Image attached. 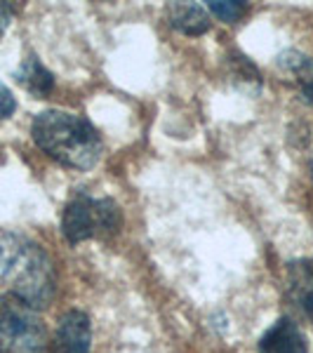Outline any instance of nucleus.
I'll return each mask as SVG.
<instances>
[{"label":"nucleus","mask_w":313,"mask_h":353,"mask_svg":"<svg viewBox=\"0 0 313 353\" xmlns=\"http://www.w3.org/2000/svg\"><path fill=\"white\" fill-rule=\"evenodd\" d=\"M17 111V99L14 94L10 92V88H5L0 83V118H10Z\"/></svg>","instance_id":"obj_12"},{"label":"nucleus","mask_w":313,"mask_h":353,"mask_svg":"<svg viewBox=\"0 0 313 353\" xmlns=\"http://www.w3.org/2000/svg\"><path fill=\"white\" fill-rule=\"evenodd\" d=\"M12 14H14L12 5H8V3H0V38L5 36V31H8L10 21H12Z\"/></svg>","instance_id":"obj_13"},{"label":"nucleus","mask_w":313,"mask_h":353,"mask_svg":"<svg viewBox=\"0 0 313 353\" xmlns=\"http://www.w3.org/2000/svg\"><path fill=\"white\" fill-rule=\"evenodd\" d=\"M48 332L36 309L0 294V353H45Z\"/></svg>","instance_id":"obj_4"},{"label":"nucleus","mask_w":313,"mask_h":353,"mask_svg":"<svg viewBox=\"0 0 313 353\" xmlns=\"http://www.w3.org/2000/svg\"><path fill=\"white\" fill-rule=\"evenodd\" d=\"M33 141L38 149L61 163L64 168L90 170L99 163L104 141L97 128L78 113L50 109L36 116L31 125Z\"/></svg>","instance_id":"obj_2"},{"label":"nucleus","mask_w":313,"mask_h":353,"mask_svg":"<svg viewBox=\"0 0 313 353\" xmlns=\"http://www.w3.org/2000/svg\"><path fill=\"white\" fill-rule=\"evenodd\" d=\"M208 8L210 12L219 17L221 21H226V24H233L248 12V3H238V0H210Z\"/></svg>","instance_id":"obj_11"},{"label":"nucleus","mask_w":313,"mask_h":353,"mask_svg":"<svg viewBox=\"0 0 313 353\" xmlns=\"http://www.w3.org/2000/svg\"><path fill=\"white\" fill-rule=\"evenodd\" d=\"M90 341H92L90 318L83 311H68L61 316L54 332L52 353H90Z\"/></svg>","instance_id":"obj_5"},{"label":"nucleus","mask_w":313,"mask_h":353,"mask_svg":"<svg viewBox=\"0 0 313 353\" xmlns=\"http://www.w3.org/2000/svg\"><path fill=\"white\" fill-rule=\"evenodd\" d=\"M287 297L301 316L313 321V261H292L285 273Z\"/></svg>","instance_id":"obj_8"},{"label":"nucleus","mask_w":313,"mask_h":353,"mask_svg":"<svg viewBox=\"0 0 313 353\" xmlns=\"http://www.w3.org/2000/svg\"><path fill=\"white\" fill-rule=\"evenodd\" d=\"M259 353H309V344L292 318H278L261 334Z\"/></svg>","instance_id":"obj_6"},{"label":"nucleus","mask_w":313,"mask_h":353,"mask_svg":"<svg viewBox=\"0 0 313 353\" xmlns=\"http://www.w3.org/2000/svg\"><path fill=\"white\" fill-rule=\"evenodd\" d=\"M311 170H313V163H311Z\"/></svg>","instance_id":"obj_14"},{"label":"nucleus","mask_w":313,"mask_h":353,"mask_svg":"<svg viewBox=\"0 0 313 353\" xmlns=\"http://www.w3.org/2000/svg\"><path fill=\"white\" fill-rule=\"evenodd\" d=\"M14 78L26 92H31L33 97H38V99L48 97L54 88V76L43 66V61L38 59L36 54H28L26 59L21 61V66L17 68Z\"/></svg>","instance_id":"obj_10"},{"label":"nucleus","mask_w":313,"mask_h":353,"mask_svg":"<svg viewBox=\"0 0 313 353\" xmlns=\"http://www.w3.org/2000/svg\"><path fill=\"white\" fill-rule=\"evenodd\" d=\"M0 276L10 294L31 309H43L54 297L57 273L43 245L19 233L0 238Z\"/></svg>","instance_id":"obj_1"},{"label":"nucleus","mask_w":313,"mask_h":353,"mask_svg":"<svg viewBox=\"0 0 313 353\" xmlns=\"http://www.w3.org/2000/svg\"><path fill=\"white\" fill-rule=\"evenodd\" d=\"M123 226V214L116 201L111 198H92L85 193H76L64 208L61 217V233L68 243L78 245L92 238L116 236Z\"/></svg>","instance_id":"obj_3"},{"label":"nucleus","mask_w":313,"mask_h":353,"mask_svg":"<svg viewBox=\"0 0 313 353\" xmlns=\"http://www.w3.org/2000/svg\"><path fill=\"white\" fill-rule=\"evenodd\" d=\"M165 17H168L170 26L184 36H203L212 26L210 12L198 3H170L165 8Z\"/></svg>","instance_id":"obj_9"},{"label":"nucleus","mask_w":313,"mask_h":353,"mask_svg":"<svg viewBox=\"0 0 313 353\" xmlns=\"http://www.w3.org/2000/svg\"><path fill=\"white\" fill-rule=\"evenodd\" d=\"M276 66L281 76L297 88L301 99L313 106V59L299 50H285L276 59Z\"/></svg>","instance_id":"obj_7"}]
</instances>
